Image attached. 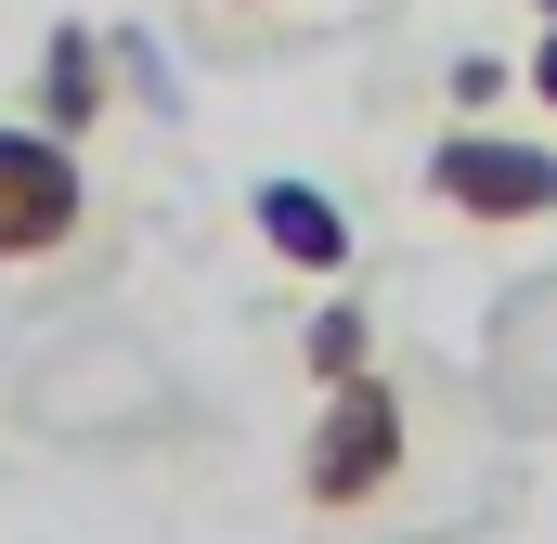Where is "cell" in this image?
Here are the masks:
<instances>
[{"label": "cell", "instance_id": "1", "mask_svg": "<svg viewBox=\"0 0 557 544\" xmlns=\"http://www.w3.org/2000/svg\"><path fill=\"white\" fill-rule=\"evenodd\" d=\"M403 454H416V415H403V390L363 363V376L324 390L311 441H298V506H311V519H363V506L403 493Z\"/></svg>", "mask_w": 557, "mask_h": 544}, {"label": "cell", "instance_id": "8", "mask_svg": "<svg viewBox=\"0 0 557 544\" xmlns=\"http://www.w3.org/2000/svg\"><path fill=\"white\" fill-rule=\"evenodd\" d=\"M208 13H247V0H208Z\"/></svg>", "mask_w": 557, "mask_h": 544}, {"label": "cell", "instance_id": "4", "mask_svg": "<svg viewBox=\"0 0 557 544\" xmlns=\"http://www.w3.org/2000/svg\"><path fill=\"white\" fill-rule=\"evenodd\" d=\"M247 221H260V247H273L285 272H324V285L350 272V208H337L324 182H260Z\"/></svg>", "mask_w": 557, "mask_h": 544}, {"label": "cell", "instance_id": "2", "mask_svg": "<svg viewBox=\"0 0 557 544\" xmlns=\"http://www.w3.org/2000/svg\"><path fill=\"white\" fill-rule=\"evenodd\" d=\"M416 182H428V208H454L467 234L557 221V143H532V131H441Z\"/></svg>", "mask_w": 557, "mask_h": 544}, {"label": "cell", "instance_id": "7", "mask_svg": "<svg viewBox=\"0 0 557 544\" xmlns=\"http://www.w3.org/2000/svg\"><path fill=\"white\" fill-rule=\"evenodd\" d=\"M532 91H545V118H557V26L532 39Z\"/></svg>", "mask_w": 557, "mask_h": 544}, {"label": "cell", "instance_id": "6", "mask_svg": "<svg viewBox=\"0 0 557 544\" xmlns=\"http://www.w3.org/2000/svg\"><path fill=\"white\" fill-rule=\"evenodd\" d=\"M298 363H311V390L363 376V363H376V324H363V298H324V311L298 324Z\"/></svg>", "mask_w": 557, "mask_h": 544}, {"label": "cell", "instance_id": "5", "mask_svg": "<svg viewBox=\"0 0 557 544\" xmlns=\"http://www.w3.org/2000/svg\"><path fill=\"white\" fill-rule=\"evenodd\" d=\"M104 26H52L39 39V131L52 143H78V131H104Z\"/></svg>", "mask_w": 557, "mask_h": 544}, {"label": "cell", "instance_id": "9", "mask_svg": "<svg viewBox=\"0 0 557 544\" xmlns=\"http://www.w3.org/2000/svg\"><path fill=\"white\" fill-rule=\"evenodd\" d=\"M532 13H545V26H557V0H532Z\"/></svg>", "mask_w": 557, "mask_h": 544}, {"label": "cell", "instance_id": "3", "mask_svg": "<svg viewBox=\"0 0 557 544\" xmlns=\"http://www.w3.org/2000/svg\"><path fill=\"white\" fill-rule=\"evenodd\" d=\"M91 234V169L52 131H0V272H39Z\"/></svg>", "mask_w": 557, "mask_h": 544}]
</instances>
